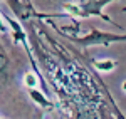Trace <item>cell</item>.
Wrapping results in <instances>:
<instances>
[{"instance_id": "cell-1", "label": "cell", "mask_w": 126, "mask_h": 119, "mask_svg": "<svg viewBox=\"0 0 126 119\" xmlns=\"http://www.w3.org/2000/svg\"><path fill=\"white\" fill-rule=\"evenodd\" d=\"M109 2L106 0H101V2H66L62 3V7L66 10V13L69 15H74V17H89V15H99L104 20L111 22L109 17L101 13V9L108 5Z\"/></svg>"}, {"instance_id": "cell-2", "label": "cell", "mask_w": 126, "mask_h": 119, "mask_svg": "<svg viewBox=\"0 0 126 119\" xmlns=\"http://www.w3.org/2000/svg\"><path fill=\"white\" fill-rule=\"evenodd\" d=\"M29 96L32 97V99L35 101L39 106H42V107H52V104H50V101L46 99V96L42 94V92H39V91H35V89H29Z\"/></svg>"}, {"instance_id": "cell-3", "label": "cell", "mask_w": 126, "mask_h": 119, "mask_svg": "<svg viewBox=\"0 0 126 119\" xmlns=\"http://www.w3.org/2000/svg\"><path fill=\"white\" fill-rule=\"evenodd\" d=\"M94 66H96V69L101 70V72H111V70L114 69V60H111V59L96 60V62H94Z\"/></svg>"}, {"instance_id": "cell-4", "label": "cell", "mask_w": 126, "mask_h": 119, "mask_svg": "<svg viewBox=\"0 0 126 119\" xmlns=\"http://www.w3.org/2000/svg\"><path fill=\"white\" fill-rule=\"evenodd\" d=\"M24 80H25V86H27L29 89H32V87L37 84V77H35V74H32V72H27Z\"/></svg>"}, {"instance_id": "cell-5", "label": "cell", "mask_w": 126, "mask_h": 119, "mask_svg": "<svg viewBox=\"0 0 126 119\" xmlns=\"http://www.w3.org/2000/svg\"><path fill=\"white\" fill-rule=\"evenodd\" d=\"M5 66H7V55L3 54V50L0 49V70L3 69Z\"/></svg>"}, {"instance_id": "cell-6", "label": "cell", "mask_w": 126, "mask_h": 119, "mask_svg": "<svg viewBox=\"0 0 126 119\" xmlns=\"http://www.w3.org/2000/svg\"><path fill=\"white\" fill-rule=\"evenodd\" d=\"M0 32H2V34H5V32H7V25H5V19L2 17V13H0Z\"/></svg>"}, {"instance_id": "cell-7", "label": "cell", "mask_w": 126, "mask_h": 119, "mask_svg": "<svg viewBox=\"0 0 126 119\" xmlns=\"http://www.w3.org/2000/svg\"><path fill=\"white\" fill-rule=\"evenodd\" d=\"M123 91H125V92H126V80H125V82H123Z\"/></svg>"}]
</instances>
